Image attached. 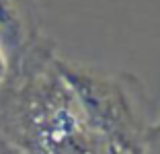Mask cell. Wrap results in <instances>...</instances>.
<instances>
[{"label":"cell","instance_id":"obj_5","mask_svg":"<svg viewBox=\"0 0 160 154\" xmlns=\"http://www.w3.org/2000/svg\"><path fill=\"white\" fill-rule=\"evenodd\" d=\"M4 76H6V58H4V51H2V47H0V84H2Z\"/></svg>","mask_w":160,"mask_h":154},{"label":"cell","instance_id":"obj_3","mask_svg":"<svg viewBox=\"0 0 160 154\" xmlns=\"http://www.w3.org/2000/svg\"><path fill=\"white\" fill-rule=\"evenodd\" d=\"M25 43V23L17 0H0V47L4 54L19 51Z\"/></svg>","mask_w":160,"mask_h":154},{"label":"cell","instance_id":"obj_4","mask_svg":"<svg viewBox=\"0 0 160 154\" xmlns=\"http://www.w3.org/2000/svg\"><path fill=\"white\" fill-rule=\"evenodd\" d=\"M144 152L148 154H160V123L150 130H146L144 138Z\"/></svg>","mask_w":160,"mask_h":154},{"label":"cell","instance_id":"obj_1","mask_svg":"<svg viewBox=\"0 0 160 154\" xmlns=\"http://www.w3.org/2000/svg\"><path fill=\"white\" fill-rule=\"evenodd\" d=\"M6 134L19 154H123L90 127L52 56L27 64L10 95Z\"/></svg>","mask_w":160,"mask_h":154},{"label":"cell","instance_id":"obj_2","mask_svg":"<svg viewBox=\"0 0 160 154\" xmlns=\"http://www.w3.org/2000/svg\"><path fill=\"white\" fill-rule=\"evenodd\" d=\"M56 66L76 95L90 127L119 152L144 154L146 127L140 119L138 103L127 84L119 76L101 74L58 58Z\"/></svg>","mask_w":160,"mask_h":154}]
</instances>
